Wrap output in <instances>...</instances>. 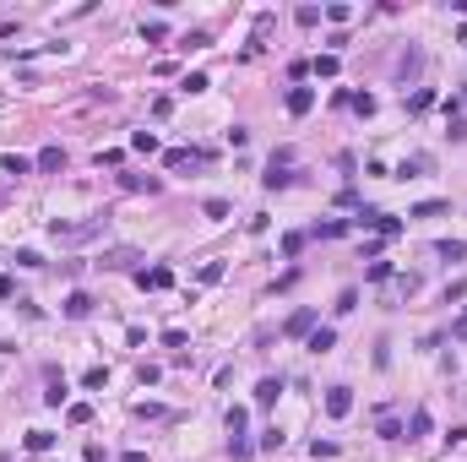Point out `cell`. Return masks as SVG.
<instances>
[{
    "label": "cell",
    "instance_id": "cell-3",
    "mask_svg": "<svg viewBox=\"0 0 467 462\" xmlns=\"http://www.w3.org/2000/svg\"><path fill=\"white\" fill-rule=\"evenodd\" d=\"M136 283L153 289V294H163V289H174V272L168 267H136Z\"/></svg>",
    "mask_w": 467,
    "mask_h": 462
},
{
    "label": "cell",
    "instance_id": "cell-33",
    "mask_svg": "<svg viewBox=\"0 0 467 462\" xmlns=\"http://www.w3.org/2000/svg\"><path fill=\"white\" fill-rule=\"evenodd\" d=\"M223 424H229V435L239 441V435H244V408H229V419H223Z\"/></svg>",
    "mask_w": 467,
    "mask_h": 462
},
{
    "label": "cell",
    "instance_id": "cell-29",
    "mask_svg": "<svg viewBox=\"0 0 467 462\" xmlns=\"http://www.w3.org/2000/svg\"><path fill=\"white\" fill-rule=\"evenodd\" d=\"M429 424H435V419H429V408H413V441H418V435H429Z\"/></svg>",
    "mask_w": 467,
    "mask_h": 462
},
{
    "label": "cell",
    "instance_id": "cell-39",
    "mask_svg": "<svg viewBox=\"0 0 467 462\" xmlns=\"http://www.w3.org/2000/svg\"><path fill=\"white\" fill-rule=\"evenodd\" d=\"M305 250V234H283V256H299Z\"/></svg>",
    "mask_w": 467,
    "mask_h": 462
},
{
    "label": "cell",
    "instance_id": "cell-26",
    "mask_svg": "<svg viewBox=\"0 0 467 462\" xmlns=\"http://www.w3.org/2000/svg\"><path fill=\"white\" fill-rule=\"evenodd\" d=\"M315 234H320V239H342L348 223H342V218H331V223H315Z\"/></svg>",
    "mask_w": 467,
    "mask_h": 462
},
{
    "label": "cell",
    "instance_id": "cell-22",
    "mask_svg": "<svg viewBox=\"0 0 467 462\" xmlns=\"http://www.w3.org/2000/svg\"><path fill=\"white\" fill-rule=\"evenodd\" d=\"M66 424H92V402H71L66 408Z\"/></svg>",
    "mask_w": 467,
    "mask_h": 462
},
{
    "label": "cell",
    "instance_id": "cell-12",
    "mask_svg": "<svg viewBox=\"0 0 467 462\" xmlns=\"http://www.w3.org/2000/svg\"><path fill=\"white\" fill-rule=\"evenodd\" d=\"M120 185H125V191H147V196H153L163 180H157V174H120Z\"/></svg>",
    "mask_w": 467,
    "mask_h": 462
},
{
    "label": "cell",
    "instance_id": "cell-13",
    "mask_svg": "<svg viewBox=\"0 0 467 462\" xmlns=\"http://www.w3.org/2000/svg\"><path fill=\"white\" fill-rule=\"evenodd\" d=\"M331 348H337V332H331V326H315L310 332V354H331Z\"/></svg>",
    "mask_w": 467,
    "mask_h": 462
},
{
    "label": "cell",
    "instance_id": "cell-40",
    "mask_svg": "<svg viewBox=\"0 0 467 462\" xmlns=\"http://www.w3.org/2000/svg\"><path fill=\"white\" fill-rule=\"evenodd\" d=\"M359 305V289H342V294H337V310H342V315H348V310Z\"/></svg>",
    "mask_w": 467,
    "mask_h": 462
},
{
    "label": "cell",
    "instance_id": "cell-21",
    "mask_svg": "<svg viewBox=\"0 0 467 462\" xmlns=\"http://www.w3.org/2000/svg\"><path fill=\"white\" fill-rule=\"evenodd\" d=\"M0 169H5V174H27V169H33V158H22V153H5V158H0Z\"/></svg>",
    "mask_w": 467,
    "mask_h": 462
},
{
    "label": "cell",
    "instance_id": "cell-11",
    "mask_svg": "<svg viewBox=\"0 0 467 462\" xmlns=\"http://www.w3.org/2000/svg\"><path fill=\"white\" fill-rule=\"evenodd\" d=\"M22 446H27V452H38V457H44V452H55V430H27V441H22Z\"/></svg>",
    "mask_w": 467,
    "mask_h": 462
},
{
    "label": "cell",
    "instance_id": "cell-9",
    "mask_svg": "<svg viewBox=\"0 0 467 462\" xmlns=\"http://www.w3.org/2000/svg\"><path fill=\"white\" fill-rule=\"evenodd\" d=\"M261 185H266V191H288V185H294V174H288V163H272V169L261 174Z\"/></svg>",
    "mask_w": 467,
    "mask_h": 462
},
{
    "label": "cell",
    "instance_id": "cell-17",
    "mask_svg": "<svg viewBox=\"0 0 467 462\" xmlns=\"http://www.w3.org/2000/svg\"><path fill=\"white\" fill-rule=\"evenodd\" d=\"M424 169H429V158H424V153H413L407 163H402V169H396V180H418Z\"/></svg>",
    "mask_w": 467,
    "mask_h": 462
},
{
    "label": "cell",
    "instance_id": "cell-38",
    "mask_svg": "<svg viewBox=\"0 0 467 462\" xmlns=\"http://www.w3.org/2000/svg\"><path fill=\"white\" fill-rule=\"evenodd\" d=\"M381 441H402V424H396L391 413H386V419H381Z\"/></svg>",
    "mask_w": 467,
    "mask_h": 462
},
{
    "label": "cell",
    "instance_id": "cell-23",
    "mask_svg": "<svg viewBox=\"0 0 467 462\" xmlns=\"http://www.w3.org/2000/svg\"><path fill=\"white\" fill-rule=\"evenodd\" d=\"M81 386H87V391H103V386H109V370H103V365H92V370L81 376Z\"/></svg>",
    "mask_w": 467,
    "mask_h": 462
},
{
    "label": "cell",
    "instance_id": "cell-37",
    "mask_svg": "<svg viewBox=\"0 0 467 462\" xmlns=\"http://www.w3.org/2000/svg\"><path fill=\"white\" fill-rule=\"evenodd\" d=\"M179 93H207V77H201V71H190V77L179 82Z\"/></svg>",
    "mask_w": 467,
    "mask_h": 462
},
{
    "label": "cell",
    "instance_id": "cell-30",
    "mask_svg": "<svg viewBox=\"0 0 467 462\" xmlns=\"http://www.w3.org/2000/svg\"><path fill=\"white\" fill-rule=\"evenodd\" d=\"M364 278H370V283H386V278H391V261H381V256H375V261H370V272H364Z\"/></svg>",
    "mask_w": 467,
    "mask_h": 462
},
{
    "label": "cell",
    "instance_id": "cell-5",
    "mask_svg": "<svg viewBox=\"0 0 467 462\" xmlns=\"http://www.w3.org/2000/svg\"><path fill=\"white\" fill-rule=\"evenodd\" d=\"M326 413H331V419H348V413H353V391H348V386H331V391H326Z\"/></svg>",
    "mask_w": 467,
    "mask_h": 462
},
{
    "label": "cell",
    "instance_id": "cell-31",
    "mask_svg": "<svg viewBox=\"0 0 467 462\" xmlns=\"http://www.w3.org/2000/svg\"><path fill=\"white\" fill-rule=\"evenodd\" d=\"M142 38H147V44H163V38H168V27H163V22H142Z\"/></svg>",
    "mask_w": 467,
    "mask_h": 462
},
{
    "label": "cell",
    "instance_id": "cell-6",
    "mask_svg": "<svg viewBox=\"0 0 467 462\" xmlns=\"http://www.w3.org/2000/svg\"><path fill=\"white\" fill-rule=\"evenodd\" d=\"M310 332H315V310H294L283 326V337H310Z\"/></svg>",
    "mask_w": 467,
    "mask_h": 462
},
{
    "label": "cell",
    "instance_id": "cell-32",
    "mask_svg": "<svg viewBox=\"0 0 467 462\" xmlns=\"http://www.w3.org/2000/svg\"><path fill=\"white\" fill-rule=\"evenodd\" d=\"M446 131H451V142H467V120L462 114H446Z\"/></svg>",
    "mask_w": 467,
    "mask_h": 462
},
{
    "label": "cell",
    "instance_id": "cell-19",
    "mask_svg": "<svg viewBox=\"0 0 467 462\" xmlns=\"http://www.w3.org/2000/svg\"><path fill=\"white\" fill-rule=\"evenodd\" d=\"M44 402H49V408H60V402H66V376H55V370H49V391H44Z\"/></svg>",
    "mask_w": 467,
    "mask_h": 462
},
{
    "label": "cell",
    "instance_id": "cell-35",
    "mask_svg": "<svg viewBox=\"0 0 467 462\" xmlns=\"http://www.w3.org/2000/svg\"><path fill=\"white\" fill-rule=\"evenodd\" d=\"M223 272H229L223 261H207V267H201V283H223Z\"/></svg>",
    "mask_w": 467,
    "mask_h": 462
},
{
    "label": "cell",
    "instance_id": "cell-41",
    "mask_svg": "<svg viewBox=\"0 0 467 462\" xmlns=\"http://www.w3.org/2000/svg\"><path fill=\"white\" fill-rule=\"evenodd\" d=\"M120 462H147V452H131V457H120Z\"/></svg>",
    "mask_w": 467,
    "mask_h": 462
},
{
    "label": "cell",
    "instance_id": "cell-27",
    "mask_svg": "<svg viewBox=\"0 0 467 462\" xmlns=\"http://www.w3.org/2000/svg\"><path fill=\"white\" fill-rule=\"evenodd\" d=\"M320 16H326V22H348V16H353V5H342V0H331V5L320 11Z\"/></svg>",
    "mask_w": 467,
    "mask_h": 462
},
{
    "label": "cell",
    "instance_id": "cell-1",
    "mask_svg": "<svg viewBox=\"0 0 467 462\" xmlns=\"http://www.w3.org/2000/svg\"><path fill=\"white\" fill-rule=\"evenodd\" d=\"M353 223H359V229H370L375 239H396V234H402V218H391V212H375V207H364Z\"/></svg>",
    "mask_w": 467,
    "mask_h": 462
},
{
    "label": "cell",
    "instance_id": "cell-4",
    "mask_svg": "<svg viewBox=\"0 0 467 462\" xmlns=\"http://www.w3.org/2000/svg\"><path fill=\"white\" fill-rule=\"evenodd\" d=\"M136 261H142V250H131V245H120V250H109V256H103L98 267H109V272H131Z\"/></svg>",
    "mask_w": 467,
    "mask_h": 462
},
{
    "label": "cell",
    "instance_id": "cell-42",
    "mask_svg": "<svg viewBox=\"0 0 467 462\" xmlns=\"http://www.w3.org/2000/svg\"><path fill=\"white\" fill-rule=\"evenodd\" d=\"M457 337H467V315H462V321H457Z\"/></svg>",
    "mask_w": 467,
    "mask_h": 462
},
{
    "label": "cell",
    "instance_id": "cell-34",
    "mask_svg": "<svg viewBox=\"0 0 467 462\" xmlns=\"http://www.w3.org/2000/svg\"><path fill=\"white\" fill-rule=\"evenodd\" d=\"M136 381H142V386H157V381H163V370H157V365H136Z\"/></svg>",
    "mask_w": 467,
    "mask_h": 462
},
{
    "label": "cell",
    "instance_id": "cell-18",
    "mask_svg": "<svg viewBox=\"0 0 467 462\" xmlns=\"http://www.w3.org/2000/svg\"><path fill=\"white\" fill-rule=\"evenodd\" d=\"M435 250H440V261H467V245H462V239H440Z\"/></svg>",
    "mask_w": 467,
    "mask_h": 462
},
{
    "label": "cell",
    "instance_id": "cell-28",
    "mask_svg": "<svg viewBox=\"0 0 467 462\" xmlns=\"http://www.w3.org/2000/svg\"><path fill=\"white\" fill-rule=\"evenodd\" d=\"M201 212H207V218H229V202H223V196H207Z\"/></svg>",
    "mask_w": 467,
    "mask_h": 462
},
{
    "label": "cell",
    "instance_id": "cell-2",
    "mask_svg": "<svg viewBox=\"0 0 467 462\" xmlns=\"http://www.w3.org/2000/svg\"><path fill=\"white\" fill-rule=\"evenodd\" d=\"M92 234H103V218H87V223H49V239H66V245H77V239H92Z\"/></svg>",
    "mask_w": 467,
    "mask_h": 462
},
{
    "label": "cell",
    "instance_id": "cell-20",
    "mask_svg": "<svg viewBox=\"0 0 467 462\" xmlns=\"http://www.w3.org/2000/svg\"><path fill=\"white\" fill-rule=\"evenodd\" d=\"M451 212V202H418L413 207V218H446Z\"/></svg>",
    "mask_w": 467,
    "mask_h": 462
},
{
    "label": "cell",
    "instance_id": "cell-10",
    "mask_svg": "<svg viewBox=\"0 0 467 462\" xmlns=\"http://www.w3.org/2000/svg\"><path fill=\"white\" fill-rule=\"evenodd\" d=\"M315 109V87H294L288 93V114H310Z\"/></svg>",
    "mask_w": 467,
    "mask_h": 462
},
{
    "label": "cell",
    "instance_id": "cell-8",
    "mask_svg": "<svg viewBox=\"0 0 467 462\" xmlns=\"http://www.w3.org/2000/svg\"><path fill=\"white\" fill-rule=\"evenodd\" d=\"M33 169H44V174H60V169H66V147H44V153L33 158Z\"/></svg>",
    "mask_w": 467,
    "mask_h": 462
},
{
    "label": "cell",
    "instance_id": "cell-25",
    "mask_svg": "<svg viewBox=\"0 0 467 462\" xmlns=\"http://www.w3.org/2000/svg\"><path fill=\"white\" fill-rule=\"evenodd\" d=\"M131 147H136V153H157V136L153 131H131Z\"/></svg>",
    "mask_w": 467,
    "mask_h": 462
},
{
    "label": "cell",
    "instance_id": "cell-43",
    "mask_svg": "<svg viewBox=\"0 0 467 462\" xmlns=\"http://www.w3.org/2000/svg\"><path fill=\"white\" fill-rule=\"evenodd\" d=\"M462 104H467V87H462V98H457V109H462Z\"/></svg>",
    "mask_w": 467,
    "mask_h": 462
},
{
    "label": "cell",
    "instance_id": "cell-15",
    "mask_svg": "<svg viewBox=\"0 0 467 462\" xmlns=\"http://www.w3.org/2000/svg\"><path fill=\"white\" fill-rule=\"evenodd\" d=\"M310 71H315V77H337V71H342L337 49H331V55H315V60H310Z\"/></svg>",
    "mask_w": 467,
    "mask_h": 462
},
{
    "label": "cell",
    "instance_id": "cell-14",
    "mask_svg": "<svg viewBox=\"0 0 467 462\" xmlns=\"http://www.w3.org/2000/svg\"><path fill=\"white\" fill-rule=\"evenodd\" d=\"M277 397H283V381H277V376H266V381L255 386V402H261V408H272Z\"/></svg>",
    "mask_w": 467,
    "mask_h": 462
},
{
    "label": "cell",
    "instance_id": "cell-16",
    "mask_svg": "<svg viewBox=\"0 0 467 462\" xmlns=\"http://www.w3.org/2000/svg\"><path fill=\"white\" fill-rule=\"evenodd\" d=\"M348 109H353L359 120H370V114H375L381 104H375V93H353V104H348Z\"/></svg>",
    "mask_w": 467,
    "mask_h": 462
},
{
    "label": "cell",
    "instance_id": "cell-44",
    "mask_svg": "<svg viewBox=\"0 0 467 462\" xmlns=\"http://www.w3.org/2000/svg\"><path fill=\"white\" fill-rule=\"evenodd\" d=\"M0 462H11V457H5V452H0Z\"/></svg>",
    "mask_w": 467,
    "mask_h": 462
},
{
    "label": "cell",
    "instance_id": "cell-36",
    "mask_svg": "<svg viewBox=\"0 0 467 462\" xmlns=\"http://www.w3.org/2000/svg\"><path fill=\"white\" fill-rule=\"evenodd\" d=\"M294 16H299V27H315V22H320V5H299Z\"/></svg>",
    "mask_w": 467,
    "mask_h": 462
},
{
    "label": "cell",
    "instance_id": "cell-7",
    "mask_svg": "<svg viewBox=\"0 0 467 462\" xmlns=\"http://www.w3.org/2000/svg\"><path fill=\"white\" fill-rule=\"evenodd\" d=\"M60 310H66L71 321H87V315H92V294H81V289H77V294H66V305H60Z\"/></svg>",
    "mask_w": 467,
    "mask_h": 462
},
{
    "label": "cell",
    "instance_id": "cell-24",
    "mask_svg": "<svg viewBox=\"0 0 467 462\" xmlns=\"http://www.w3.org/2000/svg\"><path fill=\"white\" fill-rule=\"evenodd\" d=\"M429 104H435V93H429V87H418V93H413V98H407V114H424V109H429Z\"/></svg>",
    "mask_w": 467,
    "mask_h": 462
}]
</instances>
